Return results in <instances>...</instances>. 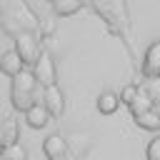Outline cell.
<instances>
[{"instance_id": "6da1fadb", "label": "cell", "mask_w": 160, "mask_h": 160, "mask_svg": "<svg viewBox=\"0 0 160 160\" xmlns=\"http://www.w3.org/2000/svg\"><path fill=\"white\" fill-rule=\"evenodd\" d=\"M35 88H38V78L32 70H22L20 75L12 78V85H10V102L18 112H28L32 105H35Z\"/></svg>"}, {"instance_id": "7a4b0ae2", "label": "cell", "mask_w": 160, "mask_h": 160, "mask_svg": "<svg viewBox=\"0 0 160 160\" xmlns=\"http://www.w3.org/2000/svg\"><path fill=\"white\" fill-rule=\"evenodd\" d=\"M32 72H35V78H38V85H42V90L55 85V80H58V68H55V60H52V55H50L48 50L40 52L38 62L32 65Z\"/></svg>"}, {"instance_id": "3957f363", "label": "cell", "mask_w": 160, "mask_h": 160, "mask_svg": "<svg viewBox=\"0 0 160 160\" xmlns=\"http://www.w3.org/2000/svg\"><path fill=\"white\" fill-rule=\"evenodd\" d=\"M15 50H18V55L22 58L25 65H35L38 58H40V52H42L32 32H20V35L15 38Z\"/></svg>"}, {"instance_id": "277c9868", "label": "cell", "mask_w": 160, "mask_h": 160, "mask_svg": "<svg viewBox=\"0 0 160 160\" xmlns=\"http://www.w3.org/2000/svg\"><path fill=\"white\" fill-rule=\"evenodd\" d=\"M40 102L48 108V112H50L52 118H60V115H62V110H65V98H62V92H60V88H58V85L45 88V90H42V100H40Z\"/></svg>"}, {"instance_id": "5b68a950", "label": "cell", "mask_w": 160, "mask_h": 160, "mask_svg": "<svg viewBox=\"0 0 160 160\" xmlns=\"http://www.w3.org/2000/svg\"><path fill=\"white\" fill-rule=\"evenodd\" d=\"M22 70H25V62H22V58L18 55V50H15V48H12V50L0 52V72H2V75L15 78V75H20Z\"/></svg>"}, {"instance_id": "8992f818", "label": "cell", "mask_w": 160, "mask_h": 160, "mask_svg": "<svg viewBox=\"0 0 160 160\" xmlns=\"http://www.w3.org/2000/svg\"><path fill=\"white\" fill-rule=\"evenodd\" d=\"M142 75L145 78H160V40L150 42L142 58Z\"/></svg>"}, {"instance_id": "52a82bcc", "label": "cell", "mask_w": 160, "mask_h": 160, "mask_svg": "<svg viewBox=\"0 0 160 160\" xmlns=\"http://www.w3.org/2000/svg\"><path fill=\"white\" fill-rule=\"evenodd\" d=\"M18 140H20V122H18L15 118L0 120V142H2L5 148H10V145H15Z\"/></svg>"}, {"instance_id": "ba28073f", "label": "cell", "mask_w": 160, "mask_h": 160, "mask_svg": "<svg viewBox=\"0 0 160 160\" xmlns=\"http://www.w3.org/2000/svg\"><path fill=\"white\" fill-rule=\"evenodd\" d=\"M50 112H48V108L42 105V102H35L28 112H25V122L30 125V128H35V130H40V128H45L48 122H50Z\"/></svg>"}, {"instance_id": "9c48e42d", "label": "cell", "mask_w": 160, "mask_h": 160, "mask_svg": "<svg viewBox=\"0 0 160 160\" xmlns=\"http://www.w3.org/2000/svg\"><path fill=\"white\" fill-rule=\"evenodd\" d=\"M42 152H45L48 160H60V158L68 152V142H65V138H60V135H50V138L42 142Z\"/></svg>"}, {"instance_id": "30bf717a", "label": "cell", "mask_w": 160, "mask_h": 160, "mask_svg": "<svg viewBox=\"0 0 160 160\" xmlns=\"http://www.w3.org/2000/svg\"><path fill=\"white\" fill-rule=\"evenodd\" d=\"M98 110L102 112V115H112L118 108H120V92H112V90H105V92H100L98 95Z\"/></svg>"}, {"instance_id": "8fae6325", "label": "cell", "mask_w": 160, "mask_h": 160, "mask_svg": "<svg viewBox=\"0 0 160 160\" xmlns=\"http://www.w3.org/2000/svg\"><path fill=\"white\" fill-rule=\"evenodd\" d=\"M135 125L140 130H150V132L160 130V110H148L142 115H135Z\"/></svg>"}, {"instance_id": "7c38bea8", "label": "cell", "mask_w": 160, "mask_h": 160, "mask_svg": "<svg viewBox=\"0 0 160 160\" xmlns=\"http://www.w3.org/2000/svg\"><path fill=\"white\" fill-rule=\"evenodd\" d=\"M148 110H155V102H152V100H150V95L140 88V92H138L135 102L130 105V112H132V118H135V115H142V112H148Z\"/></svg>"}, {"instance_id": "4fadbf2b", "label": "cell", "mask_w": 160, "mask_h": 160, "mask_svg": "<svg viewBox=\"0 0 160 160\" xmlns=\"http://www.w3.org/2000/svg\"><path fill=\"white\" fill-rule=\"evenodd\" d=\"M2 160H28V150H25L20 142H15V145L5 148V152H2Z\"/></svg>"}, {"instance_id": "5bb4252c", "label": "cell", "mask_w": 160, "mask_h": 160, "mask_svg": "<svg viewBox=\"0 0 160 160\" xmlns=\"http://www.w3.org/2000/svg\"><path fill=\"white\" fill-rule=\"evenodd\" d=\"M142 90L150 95V100H152L155 105H160V78H148V82H145Z\"/></svg>"}, {"instance_id": "9a60e30c", "label": "cell", "mask_w": 160, "mask_h": 160, "mask_svg": "<svg viewBox=\"0 0 160 160\" xmlns=\"http://www.w3.org/2000/svg\"><path fill=\"white\" fill-rule=\"evenodd\" d=\"M78 8H80V0H55L58 15H72Z\"/></svg>"}, {"instance_id": "2e32d148", "label": "cell", "mask_w": 160, "mask_h": 160, "mask_svg": "<svg viewBox=\"0 0 160 160\" xmlns=\"http://www.w3.org/2000/svg\"><path fill=\"white\" fill-rule=\"evenodd\" d=\"M138 92H140V88H138V85H125V88L120 90V102H125V105L130 108V105L135 102Z\"/></svg>"}, {"instance_id": "e0dca14e", "label": "cell", "mask_w": 160, "mask_h": 160, "mask_svg": "<svg viewBox=\"0 0 160 160\" xmlns=\"http://www.w3.org/2000/svg\"><path fill=\"white\" fill-rule=\"evenodd\" d=\"M145 155H148V160H160V135H155V138L148 142Z\"/></svg>"}, {"instance_id": "ac0fdd59", "label": "cell", "mask_w": 160, "mask_h": 160, "mask_svg": "<svg viewBox=\"0 0 160 160\" xmlns=\"http://www.w3.org/2000/svg\"><path fill=\"white\" fill-rule=\"evenodd\" d=\"M2 152H5V145L0 142V160H2Z\"/></svg>"}, {"instance_id": "d6986e66", "label": "cell", "mask_w": 160, "mask_h": 160, "mask_svg": "<svg viewBox=\"0 0 160 160\" xmlns=\"http://www.w3.org/2000/svg\"><path fill=\"white\" fill-rule=\"evenodd\" d=\"M50 2H55V0H50Z\"/></svg>"}]
</instances>
